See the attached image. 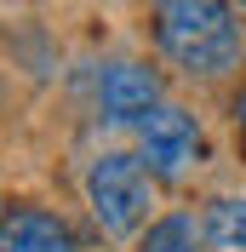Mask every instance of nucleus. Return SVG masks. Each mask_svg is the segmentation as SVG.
I'll return each instance as SVG.
<instances>
[{"instance_id": "obj_1", "label": "nucleus", "mask_w": 246, "mask_h": 252, "mask_svg": "<svg viewBox=\"0 0 246 252\" xmlns=\"http://www.w3.org/2000/svg\"><path fill=\"white\" fill-rule=\"evenodd\" d=\"M154 46L189 80H223L246 52L235 0H154Z\"/></svg>"}, {"instance_id": "obj_7", "label": "nucleus", "mask_w": 246, "mask_h": 252, "mask_svg": "<svg viewBox=\"0 0 246 252\" xmlns=\"http://www.w3.org/2000/svg\"><path fill=\"white\" fill-rule=\"evenodd\" d=\"M138 252H200V235H195V218L189 212H166L143 229V247Z\"/></svg>"}, {"instance_id": "obj_9", "label": "nucleus", "mask_w": 246, "mask_h": 252, "mask_svg": "<svg viewBox=\"0 0 246 252\" xmlns=\"http://www.w3.org/2000/svg\"><path fill=\"white\" fill-rule=\"evenodd\" d=\"M235 6H246V0H235Z\"/></svg>"}, {"instance_id": "obj_5", "label": "nucleus", "mask_w": 246, "mask_h": 252, "mask_svg": "<svg viewBox=\"0 0 246 252\" xmlns=\"http://www.w3.org/2000/svg\"><path fill=\"white\" fill-rule=\"evenodd\" d=\"M0 252H80L75 247V229L46 212V206H12L0 212Z\"/></svg>"}, {"instance_id": "obj_4", "label": "nucleus", "mask_w": 246, "mask_h": 252, "mask_svg": "<svg viewBox=\"0 0 246 252\" xmlns=\"http://www.w3.org/2000/svg\"><path fill=\"white\" fill-rule=\"evenodd\" d=\"M160 75H154L149 63L138 58H121L109 63L103 80H97V115H103L109 126H143L154 109H160Z\"/></svg>"}, {"instance_id": "obj_8", "label": "nucleus", "mask_w": 246, "mask_h": 252, "mask_svg": "<svg viewBox=\"0 0 246 252\" xmlns=\"http://www.w3.org/2000/svg\"><path fill=\"white\" fill-rule=\"evenodd\" d=\"M229 121H235V132H241V143H246V80H241V92H235V103H229Z\"/></svg>"}, {"instance_id": "obj_3", "label": "nucleus", "mask_w": 246, "mask_h": 252, "mask_svg": "<svg viewBox=\"0 0 246 252\" xmlns=\"http://www.w3.org/2000/svg\"><path fill=\"white\" fill-rule=\"evenodd\" d=\"M138 155L160 184H184L206 160V138H200V121L178 103H160L149 121L138 126Z\"/></svg>"}, {"instance_id": "obj_2", "label": "nucleus", "mask_w": 246, "mask_h": 252, "mask_svg": "<svg viewBox=\"0 0 246 252\" xmlns=\"http://www.w3.org/2000/svg\"><path fill=\"white\" fill-rule=\"evenodd\" d=\"M149 166L143 155H126V149H103L86 172V206L103 235L126 241L149 223V206H154V184H149Z\"/></svg>"}, {"instance_id": "obj_6", "label": "nucleus", "mask_w": 246, "mask_h": 252, "mask_svg": "<svg viewBox=\"0 0 246 252\" xmlns=\"http://www.w3.org/2000/svg\"><path fill=\"white\" fill-rule=\"evenodd\" d=\"M200 235L212 241L217 252H246V195H217V201H206Z\"/></svg>"}]
</instances>
